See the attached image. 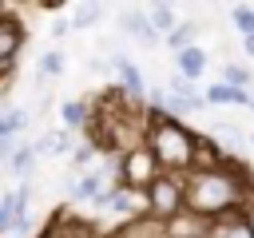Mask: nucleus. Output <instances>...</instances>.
I'll return each instance as SVG.
<instances>
[{"mask_svg": "<svg viewBox=\"0 0 254 238\" xmlns=\"http://www.w3.org/2000/svg\"><path fill=\"white\" fill-rule=\"evenodd\" d=\"M24 40H28V32H24V24L16 20V8L4 4V12H0V79H4V83H8L12 71H16V56H20Z\"/></svg>", "mask_w": 254, "mask_h": 238, "instance_id": "5", "label": "nucleus"}, {"mask_svg": "<svg viewBox=\"0 0 254 238\" xmlns=\"http://www.w3.org/2000/svg\"><path fill=\"white\" fill-rule=\"evenodd\" d=\"M36 238H64V226H60V218H52L44 230H36Z\"/></svg>", "mask_w": 254, "mask_h": 238, "instance_id": "23", "label": "nucleus"}, {"mask_svg": "<svg viewBox=\"0 0 254 238\" xmlns=\"http://www.w3.org/2000/svg\"><path fill=\"white\" fill-rule=\"evenodd\" d=\"M87 103L83 99H64L60 103V127H67V131H79V127H91L87 123Z\"/></svg>", "mask_w": 254, "mask_h": 238, "instance_id": "12", "label": "nucleus"}, {"mask_svg": "<svg viewBox=\"0 0 254 238\" xmlns=\"http://www.w3.org/2000/svg\"><path fill=\"white\" fill-rule=\"evenodd\" d=\"M222 83H230V87H250V79H254V71L246 67V63H222V75H218Z\"/></svg>", "mask_w": 254, "mask_h": 238, "instance_id": "18", "label": "nucleus"}, {"mask_svg": "<svg viewBox=\"0 0 254 238\" xmlns=\"http://www.w3.org/2000/svg\"><path fill=\"white\" fill-rule=\"evenodd\" d=\"M254 202V175L230 159L226 167L214 171H190L187 175V210L202 214V218H226L238 210H250Z\"/></svg>", "mask_w": 254, "mask_h": 238, "instance_id": "1", "label": "nucleus"}, {"mask_svg": "<svg viewBox=\"0 0 254 238\" xmlns=\"http://www.w3.org/2000/svg\"><path fill=\"white\" fill-rule=\"evenodd\" d=\"M250 111H254V103H250Z\"/></svg>", "mask_w": 254, "mask_h": 238, "instance_id": "25", "label": "nucleus"}, {"mask_svg": "<svg viewBox=\"0 0 254 238\" xmlns=\"http://www.w3.org/2000/svg\"><path fill=\"white\" fill-rule=\"evenodd\" d=\"M64 52H44L40 56V63H36V71H40V79H52V75H64Z\"/></svg>", "mask_w": 254, "mask_h": 238, "instance_id": "19", "label": "nucleus"}, {"mask_svg": "<svg viewBox=\"0 0 254 238\" xmlns=\"http://www.w3.org/2000/svg\"><path fill=\"white\" fill-rule=\"evenodd\" d=\"M147 210L163 222H171L175 214L187 210V175H159V182L147 190Z\"/></svg>", "mask_w": 254, "mask_h": 238, "instance_id": "4", "label": "nucleus"}, {"mask_svg": "<svg viewBox=\"0 0 254 238\" xmlns=\"http://www.w3.org/2000/svg\"><path fill=\"white\" fill-rule=\"evenodd\" d=\"M159 175H163V167H159V159H155V151H151L147 143L119 151V186L147 194V190L159 182Z\"/></svg>", "mask_w": 254, "mask_h": 238, "instance_id": "3", "label": "nucleus"}, {"mask_svg": "<svg viewBox=\"0 0 254 238\" xmlns=\"http://www.w3.org/2000/svg\"><path fill=\"white\" fill-rule=\"evenodd\" d=\"M111 71H115V79H119V91L123 95H131V99H139L147 87H143V75H139V67L127 60V56H111Z\"/></svg>", "mask_w": 254, "mask_h": 238, "instance_id": "9", "label": "nucleus"}, {"mask_svg": "<svg viewBox=\"0 0 254 238\" xmlns=\"http://www.w3.org/2000/svg\"><path fill=\"white\" fill-rule=\"evenodd\" d=\"M242 52H246V60H254V36H246V40H242Z\"/></svg>", "mask_w": 254, "mask_h": 238, "instance_id": "24", "label": "nucleus"}, {"mask_svg": "<svg viewBox=\"0 0 254 238\" xmlns=\"http://www.w3.org/2000/svg\"><path fill=\"white\" fill-rule=\"evenodd\" d=\"M202 95H206V107H222V103H238V107H250L254 103V95L246 91V87H230V83H210V87H202Z\"/></svg>", "mask_w": 254, "mask_h": 238, "instance_id": "10", "label": "nucleus"}, {"mask_svg": "<svg viewBox=\"0 0 254 238\" xmlns=\"http://www.w3.org/2000/svg\"><path fill=\"white\" fill-rule=\"evenodd\" d=\"M28 123H32V111H28V107H8V111L0 115V135L16 139V135H20Z\"/></svg>", "mask_w": 254, "mask_h": 238, "instance_id": "15", "label": "nucleus"}, {"mask_svg": "<svg viewBox=\"0 0 254 238\" xmlns=\"http://www.w3.org/2000/svg\"><path fill=\"white\" fill-rule=\"evenodd\" d=\"M123 32H127L135 44H143V48H155V44H159V32L151 28V16H147V8L123 12Z\"/></svg>", "mask_w": 254, "mask_h": 238, "instance_id": "7", "label": "nucleus"}, {"mask_svg": "<svg viewBox=\"0 0 254 238\" xmlns=\"http://www.w3.org/2000/svg\"><path fill=\"white\" fill-rule=\"evenodd\" d=\"M103 16V4H75V16H71V28H91L95 20Z\"/></svg>", "mask_w": 254, "mask_h": 238, "instance_id": "21", "label": "nucleus"}, {"mask_svg": "<svg viewBox=\"0 0 254 238\" xmlns=\"http://www.w3.org/2000/svg\"><path fill=\"white\" fill-rule=\"evenodd\" d=\"M230 20H234V28L242 32V40L254 36V4H234V8H230Z\"/></svg>", "mask_w": 254, "mask_h": 238, "instance_id": "20", "label": "nucleus"}, {"mask_svg": "<svg viewBox=\"0 0 254 238\" xmlns=\"http://www.w3.org/2000/svg\"><path fill=\"white\" fill-rule=\"evenodd\" d=\"M250 143H254V135H250Z\"/></svg>", "mask_w": 254, "mask_h": 238, "instance_id": "26", "label": "nucleus"}, {"mask_svg": "<svg viewBox=\"0 0 254 238\" xmlns=\"http://www.w3.org/2000/svg\"><path fill=\"white\" fill-rule=\"evenodd\" d=\"M147 16H151V28H155L163 40L179 28V20H175V4H147Z\"/></svg>", "mask_w": 254, "mask_h": 238, "instance_id": "13", "label": "nucleus"}, {"mask_svg": "<svg viewBox=\"0 0 254 238\" xmlns=\"http://www.w3.org/2000/svg\"><path fill=\"white\" fill-rule=\"evenodd\" d=\"M210 238H254V214H250V210H238V214L214 218Z\"/></svg>", "mask_w": 254, "mask_h": 238, "instance_id": "8", "label": "nucleus"}, {"mask_svg": "<svg viewBox=\"0 0 254 238\" xmlns=\"http://www.w3.org/2000/svg\"><path fill=\"white\" fill-rule=\"evenodd\" d=\"M36 151H40V155H67V151H75V147H71L67 127H56V131H48V135L36 143Z\"/></svg>", "mask_w": 254, "mask_h": 238, "instance_id": "14", "label": "nucleus"}, {"mask_svg": "<svg viewBox=\"0 0 254 238\" xmlns=\"http://www.w3.org/2000/svg\"><path fill=\"white\" fill-rule=\"evenodd\" d=\"M175 63H179V75H187V79H194V83H198V75L206 71V52L194 44V48L179 52V56H175Z\"/></svg>", "mask_w": 254, "mask_h": 238, "instance_id": "11", "label": "nucleus"}, {"mask_svg": "<svg viewBox=\"0 0 254 238\" xmlns=\"http://www.w3.org/2000/svg\"><path fill=\"white\" fill-rule=\"evenodd\" d=\"M95 147H99V143H91V139H83V143H79V147L71 151V159H75V167H87V163L95 159Z\"/></svg>", "mask_w": 254, "mask_h": 238, "instance_id": "22", "label": "nucleus"}, {"mask_svg": "<svg viewBox=\"0 0 254 238\" xmlns=\"http://www.w3.org/2000/svg\"><path fill=\"white\" fill-rule=\"evenodd\" d=\"M210 230H214V222L202 214H190V210H183L167 222V238H210Z\"/></svg>", "mask_w": 254, "mask_h": 238, "instance_id": "6", "label": "nucleus"}, {"mask_svg": "<svg viewBox=\"0 0 254 238\" xmlns=\"http://www.w3.org/2000/svg\"><path fill=\"white\" fill-rule=\"evenodd\" d=\"M194 36H198V28L190 24V20H179V28L167 36V48L179 56V52H187V48H194Z\"/></svg>", "mask_w": 254, "mask_h": 238, "instance_id": "16", "label": "nucleus"}, {"mask_svg": "<svg viewBox=\"0 0 254 238\" xmlns=\"http://www.w3.org/2000/svg\"><path fill=\"white\" fill-rule=\"evenodd\" d=\"M151 127H147V147L155 151L159 167L167 175H190L194 171V151H198V135L175 119V115H147Z\"/></svg>", "mask_w": 254, "mask_h": 238, "instance_id": "2", "label": "nucleus"}, {"mask_svg": "<svg viewBox=\"0 0 254 238\" xmlns=\"http://www.w3.org/2000/svg\"><path fill=\"white\" fill-rule=\"evenodd\" d=\"M36 155H40L36 147H20V151H16L12 159H8V167H12V175H16V178H28V175L36 171Z\"/></svg>", "mask_w": 254, "mask_h": 238, "instance_id": "17", "label": "nucleus"}]
</instances>
